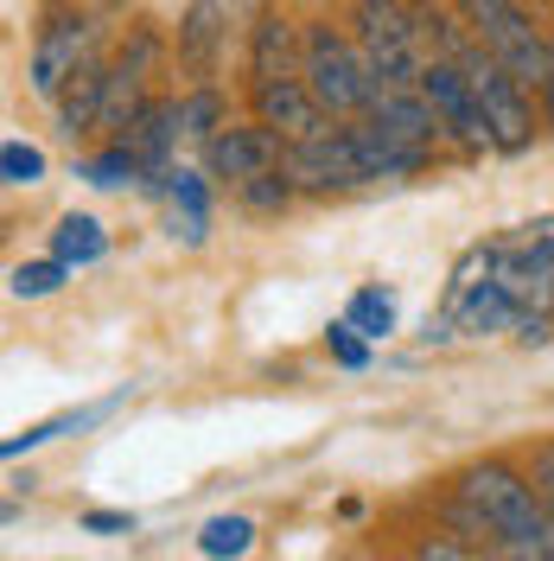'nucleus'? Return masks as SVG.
Masks as SVG:
<instances>
[{
  "label": "nucleus",
  "mask_w": 554,
  "mask_h": 561,
  "mask_svg": "<svg viewBox=\"0 0 554 561\" xmlns=\"http://www.w3.org/2000/svg\"><path fill=\"white\" fill-rule=\"evenodd\" d=\"M103 249H108V237H103V224H96L90 210H65V217H58V230H51V255H58L65 268H90V262H103Z\"/></svg>",
  "instance_id": "17"
},
{
  "label": "nucleus",
  "mask_w": 554,
  "mask_h": 561,
  "mask_svg": "<svg viewBox=\"0 0 554 561\" xmlns=\"http://www.w3.org/2000/svg\"><path fill=\"white\" fill-rule=\"evenodd\" d=\"M249 96H255V122H268L287 147H300V140H312V135H325V128H332V115H325V103L307 90V77L255 83Z\"/></svg>",
  "instance_id": "9"
},
{
  "label": "nucleus",
  "mask_w": 554,
  "mask_h": 561,
  "mask_svg": "<svg viewBox=\"0 0 554 561\" xmlns=\"http://www.w3.org/2000/svg\"><path fill=\"white\" fill-rule=\"evenodd\" d=\"M542 122H549V135H554V58H549V77H542Z\"/></svg>",
  "instance_id": "31"
},
{
  "label": "nucleus",
  "mask_w": 554,
  "mask_h": 561,
  "mask_svg": "<svg viewBox=\"0 0 554 561\" xmlns=\"http://www.w3.org/2000/svg\"><path fill=\"white\" fill-rule=\"evenodd\" d=\"M173 108H178V135H192V140H210L217 128H230V115H223V96H217V83H198V90L173 96Z\"/></svg>",
  "instance_id": "19"
},
{
  "label": "nucleus",
  "mask_w": 554,
  "mask_h": 561,
  "mask_svg": "<svg viewBox=\"0 0 554 561\" xmlns=\"http://www.w3.org/2000/svg\"><path fill=\"white\" fill-rule=\"evenodd\" d=\"M103 90H108V70L90 65L77 70L65 90H58V103H51V115H58V128H65L70 140L90 135V128H103Z\"/></svg>",
  "instance_id": "16"
},
{
  "label": "nucleus",
  "mask_w": 554,
  "mask_h": 561,
  "mask_svg": "<svg viewBox=\"0 0 554 561\" xmlns=\"http://www.w3.org/2000/svg\"><path fill=\"white\" fill-rule=\"evenodd\" d=\"M478 90V108H485V128H490V153H522L535 140V108H529V90H522L510 70L497 65L490 51H478L472 65H459Z\"/></svg>",
  "instance_id": "6"
},
{
  "label": "nucleus",
  "mask_w": 554,
  "mask_h": 561,
  "mask_svg": "<svg viewBox=\"0 0 554 561\" xmlns=\"http://www.w3.org/2000/svg\"><path fill=\"white\" fill-rule=\"evenodd\" d=\"M90 7H122V0H90Z\"/></svg>",
  "instance_id": "33"
},
{
  "label": "nucleus",
  "mask_w": 554,
  "mask_h": 561,
  "mask_svg": "<svg viewBox=\"0 0 554 561\" xmlns=\"http://www.w3.org/2000/svg\"><path fill=\"white\" fill-rule=\"evenodd\" d=\"M280 173L293 179L300 192H350V185H377L363 122H332L325 135L300 140V147H287Z\"/></svg>",
  "instance_id": "4"
},
{
  "label": "nucleus",
  "mask_w": 554,
  "mask_h": 561,
  "mask_svg": "<svg viewBox=\"0 0 554 561\" xmlns=\"http://www.w3.org/2000/svg\"><path fill=\"white\" fill-rule=\"evenodd\" d=\"M529 479H535V491H542V504L554 511V440L535 454V472H529Z\"/></svg>",
  "instance_id": "30"
},
{
  "label": "nucleus",
  "mask_w": 554,
  "mask_h": 561,
  "mask_svg": "<svg viewBox=\"0 0 554 561\" xmlns=\"http://www.w3.org/2000/svg\"><path fill=\"white\" fill-rule=\"evenodd\" d=\"M485 561H535V556H522V549H485Z\"/></svg>",
  "instance_id": "32"
},
{
  "label": "nucleus",
  "mask_w": 554,
  "mask_h": 561,
  "mask_svg": "<svg viewBox=\"0 0 554 561\" xmlns=\"http://www.w3.org/2000/svg\"><path fill=\"white\" fill-rule=\"evenodd\" d=\"M90 65H103V58H96V20L77 13V7H51L45 26H38V38H33V65H26L33 90L45 103H58V90Z\"/></svg>",
  "instance_id": "5"
},
{
  "label": "nucleus",
  "mask_w": 554,
  "mask_h": 561,
  "mask_svg": "<svg viewBox=\"0 0 554 561\" xmlns=\"http://www.w3.org/2000/svg\"><path fill=\"white\" fill-rule=\"evenodd\" d=\"M293 179L287 173H262V179H249V185H236V198H243V210H255V217H280V210L293 205Z\"/></svg>",
  "instance_id": "23"
},
{
  "label": "nucleus",
  "mask_w": 554,
  "mask_h": 561,
  "mask_svg": "<svg viewBox=\"0 0 554 561\" xmlns=\"http://www.w3.org/2000/svg\"><path fill=\"white\" fill-rule=\"evenodd\" d=\"M420 96L434 103L440 115V128H447L465 153H490V128H485V108H478V90H472V77L447 58H427L420 70Z\"/></svg>",
  "instance_id": "8"
},
{
  "label": "nucleus",
  "mask_w": 554,
  "mask_h": 561,
  "mask_svg": "<svg viewBox=\"0 0 554 561\" xmlns=\"http://www.w3.org/2000/svg\"><path fill=\"white\" fill-rule=\"evenodd\" d=\"M83 536H135V511H83Z\"/></svg>",
  "instance_id": "29"
},
{
  "label": "nucleus",
  "mask_w": 554,
  "mask_h": 561,
  "mask_svg": "<svg viewBox=\"0 0 554 561\" xmlns=\"http://www.w3.org/2000/svg\"><path fill=\"white\" fill-rule=\"evenodd\" d=\"M65 262H58V255H45V262H20V268H13V294H20V300H45V294H58V287H65Z\"/></svg>",
  "instance_id": "24"
},
{
  "label": "nucleus",
  "mask_w": 554,
  "mask_h": 561,
  "mask_svg": "<svg viewBox=\"0 0 554 561\" xmlns=\"http://www.w3.org/2000/svg\"><path fill=\"white\" fill-rule=\"evenodd\" d=\"M122 402H128V389H115V396H103V402H83V409H65V415H51V421H33V427H20V434L0 440V459H20V454H33V447H45V440L83 434V427H96L103 415H115Z\"/></svg>",
  "instance_id": "15"
},
{
  "label": "nucleus",
  "mask_w": 554,
  "mask_h": 561,
  "mask_svg": "<svg viewBox=\"0 0 554 561\" xmlns=\"http://www.w3.org/2000/svg\"><path fill=\"white\" fill-rule=\"evenodd\" d=\"M77 179H90V185H135V179H147V167H140V153H135V147L108 140L103 153H90V160L77 167Z\"/></svg>",
  "instance_id": "20"
},
{
  "label": "nucleus",
  "mask_w": 554,
  "mask_h": 561,
  "mask_svg": "<svg viewBox=\"0 0 554 561\" xmlns=\"http://www.w3.org/2000/svg\"><path fill=\"white\" fill-rule=\"evenodd\" d=\"M350 38L370 51V45H420V20L415 0H357L350 7Z\"/></svg>",
  "instance_id": "13"
},
{
  "label": "nucleus",
  "mask_w": 554,
  "mask_h": 561,
  "mask_svg": "<svg viewBox=\"0 0 554 561\" xmlns=\"http://www.w3.org/2000/svg\"><path fill=\"white\" fill-rule=\"evenodd\" d=\"M300 77H307L312 96L325 103L332 122H363L370 103L382 96V83L370 77V65H363V45L350 33H338L332 20L300 26Z\"/></svg>",
  "instance_id": "2"
},
{
  "label": "nucleus",
  "mask_w": 554,
  "mask_h": 561,
  "mask_svg": "<svg viewBox=\"0 0 554 561\" xmlns=\"http://www.w3.org/2000/svg\"><path fill=\"white\" fill-rule=\"evenodd\" d=\"M415 561H472V549H465L452 529H434V536H420L415 542Z\"/></svg>",
  "instance_id": "27"
},
{
  "label": "nucleus",
  "mask_w": 554,
  "mask_h": 561,
  "mask_svg": "<svg viewBox=\"0 0 554 561\" xmlns=\"http://www.w3.org/2000/svg\"><path fill=\"white\" fill-rule=\"evenodd\" d=\"M452 497L490 529L497 549H522L535 561H554V511L542 504L535 479H522L510 459H472L452 479Z\"/></svg>",
  "instance_id": "1"
},
{
  "label": "nucleus",
  "mask_w": 554,
  "mask_h": 561,
  "mask_svg": "<svg viewBox=\"0 0 554 561\" xmlns=\"http://www.w3.org/2000/svg\"><path fill=\"white\" fill-rule=\"evenodd\" d=\"M363 122H370L382 140H395V147H408V153H427V160H434L440 135H447L440 115H434V103H427L420 90H382Z\"/></svg>",
  "instance_id": "10"
},
{
  "label": "nucleus",
  "mask_w": 554,
  "mask_h": 561,
  "mask_svg": "<svg viewBox=\"0 0 554 561\" xmlns=\"http://www.w3.org/2000/svg\"><path fill=\"white\" fill-rule=\"evenodd\" d=\"M325 351H332L345 370H363V364H370V345H363V332H357L350 319H332V325H325Z\"/></svg>",
  "instance_id": "26"
},
{
  "label": "nucleus",
  "mask_w": 554,
  "mask_h": 561,
  "mask_svg": "<svg viewBox=\"0 0 554 561\" xmlns=\"http://www.w3.org/2000/svg\"><path fill=\"white\" fill-rule=\"evenodd\" d=\"M0 179H7V185H38V179H45V153L26 147V140H7V147H0Z\"/></svg>",
  "instance_id": "25"
},
{
  "label": "nucleus",
  "mask_w": 554,
  "mask_h": 561,
  "mask_svg": "<svg viewBox=\"0 0 554 561\" xmlns=\"http://www.w3.org/2000/svg\"><path fill=\"white\" fill-rule=\"evenodd\" d=\"M153 58H160V33H147V26H140V33L122 45V58H115V65L135 70V77H147V65H153Z\"/></svg>",
  "instance_id": "28"
},
{
  "label": "nucleus",
  "mask_w": 554,
  "mask_h": 561,
  "mask_svg": "<svg viewBox=\"0 0 554 561\" xmlns=\"http://www.w3.org/2000/svg\"><path fill=\"white\" fill-rule=\"evenodd\" d=\"M249 542H255V524L249 517H210L198 529V556L205 561H236V556H249Z\"/></svg>",
  "instance_id": "21"
},
{
  "label": "nucleus",
  "mask_w": 554,
  "mask_h": 561,
  "mask_svg": "<svg viewBox=\"0 0 554 561\" xmlns=\"http://www.w3.org/2000/svg\"><path fill=\"white\" fill-rule=\"evenodd\" d=\"M287 160V140L268 128V122H230L205 140V173L223 179V185H249L262 173H280Z\"/></svg>",
  "instance_id": "7"
},
{
  "label": "nucleus",
  "mask_w": 554,
  "mask_h": 561,
  "mask_svg": "<svg viewBox=\"0 0 554 561\" xmlns=\"http://www.w3.org/2000/svg\"><path fill=\"white\" fill-rule=\"evenodd\" d=\"M275 77H300V33H293V20L262 13L249 26V90L275 83Z\"/></svg>",
  "instance_id": "12"
},
{
  "label": "nucleus",
  "mask_w": 554,
  "mask_h": 561,
  "mask_svg": "<svg viewBox=\"0 0 554 561\" xmlns=\"http://www.w3.org/2000/svg\"><path fill=\"white\" fill-rule=\"evenodd\" d=\"M223 38H230V13L223 0H192L178 13V65L192 70L198 83L217 77V58H223Z\"/></svg>",
  "instance_id": "11"
},
{
  "label": "nucleus",
  "mask_w": 554,
  "mask_h": 561,
  "mask_svg": "<svg viewBox=\"0 0 554 561\" xmlns=\"http://www.w3.org/2000/svg\"><path fill=\"white\" fill-rule=\"evenodd\" d=\"M452 7H459V20L472 26V38L517 77L522 90H542L549 58H554V38H542V26L522 13L517 0H452Z\"/></svg>",
  "instance_id": "3"
},
{
  "label": "nucleus",
  "mask_w": 554,
  "mask_h": 561,
  "mask_svg": "<svg viewBox=\"0 0 554 561\" xmlns=\"http://www.w3.org/2000/svg\"><path fill=\"white\" fill-rule=\"evenodd\" d=\"M122 147H135L147 173H166V167H173V147H178V108L166 103V96H153V103L122 128Z\"/></svg>",
  "instance_id": "14"
},
{
  "label": "nucleus",
  "mask_w": 554,
  "mask_h": 561,
  "mask_svg": "<svg viewBox=\"0 0 554 561\" xmlns=\"http://www.w3.org/2000/svg\"><path fill=\"white\" fill-rule=\"evenodd\" d=\"M345 319L363 332V339H389V332H395V294H382V287H357L350 307H345Z\"/></svg>",
  "instance_id": "22"
},
{
  "label": "nucleus",
  "mask_w": 554,
  "mask_h": 561,
  "mask_svg": "<svg viewBox=\"0 0 554 561\" xmlns=\"http://www.w3.org/2000/svg\"><path fill=\"white\" fill-rule=\"evenodd\" d=\"M140 83H147V77H135V70H122V65H108V90H103V128H108L115 140H122V128L135 122L140 108L153 103V96H147Z\"/></svg>",
  "instance_id": "18"
}]
</instances>
